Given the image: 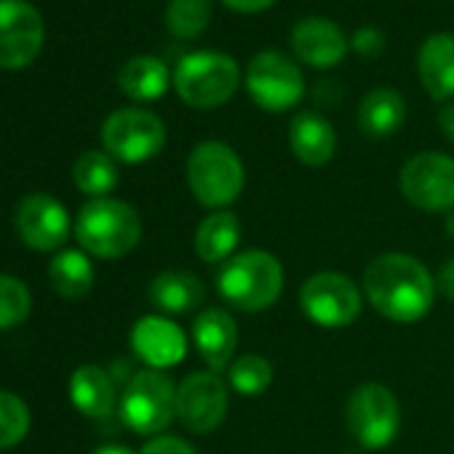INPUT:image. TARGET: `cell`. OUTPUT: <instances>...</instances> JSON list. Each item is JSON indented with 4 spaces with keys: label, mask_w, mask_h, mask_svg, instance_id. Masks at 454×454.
Returning <instances> with one entry per match:
<instances>
[{
    "label": "cell",
    "mask_w": 454,
    "mask_h": 454,
    "mask_svg": "<svg viewBox=\"0 0 454 454\" xmlns=\"http://www.w3.org/2000/svg\"><path fill=\"white\" fill-rule=\"evenodd\" d=\"M361 289L369 305L393 324L422 321L435 300V278L411 254L387 252L374 257L366 270Z\"/></svg>",
    "instance_id": "cell-1"
},
{
    "label": "cell",
    "mask_w": 454,
    "mask_h": 454,
    "mask_svg": "<svg viewBox=\"0 0 454 454\" xmlns=\"http://www.w3.org/2000/svg\"><path fill=\"white\" fill-rule=\"evenodd\" d=\"M216 289L227 305L244 313H262L284 292V265L262 249L233 254L216 273Z\"/></svg>",
    "instance_id": "cell-2"
},
{
    "label": "cell",
    "mask_w": 454,
    "mask_h": 454,
    "mask_svg": "<svg viewBox=\"0 0 454 454\" xmlns=\"http://www.w3.org/2000/svg\"><path fill=\"white\" fill-rule=\"evenodd\" d=\"M75 236L86 254L99 260H121L137 249L142 239V219L126 200L91 198L78 214Z\"/></svg>",
    "instance_id": "cell-3"
},
{
    "label": "cell",
    "mask_w": 454,
    "mask_h": 454,
    "mask_svg": "<svg viewBox=\"0 0 454 454\" xmlns=\"http://www.w3.org/2000/svg\"><path fill=\"white\" fill-rule=\"evenodd\" d=\"M187 184L200 206L222 211L244 192V160L231 145L206 139L195 145L187 158Z\"/></svg>",
    "instance_id": "cell-4"
},
{
    "label": "cell",
    "mask_w": 454,
    "mask_h": 454,
    "mask_svg": "<svg viewBox=\"0 0 454 454\" xmlns=\"http://www.w3.org/2000/svg\"><path fill=\"white\" fill-rule=\"evenodd\" d=\"M241 83L239 62L224 51H192L174 70V89L187 107L214 110L231 102Z\"/></svg>",
    "instance_id": "cell-5"
},
{
    "label": "cell",
    "mask_w": 454,
    "mask_h": 454,
    "mask_svg": "<svg viewBox=\"0 0 454 454\" xmlns=\"http://www.w3.org/2000/svg\"><path fill=\"white\" fill-rule=\"evenodd\" d=\"M345 425L353 441L366 451L390 446L401 430V406L395 393L382 382L358 385L345 403Z\"/></svg>",
    "instance_id": "cell-6"
},
{
    "label": "cell",
    "mask_w": 454,
    "mask_h": 454,
    "mask_svg": "<svg viewBox=\"0 0 454 454\" xmlns=\"http://www.w3.org/2000/svg\"><path fill=\"white\" fill-rule=\"evenodd\" d=\"M176 417V385L160 369H139L123 395L121 419L139 435H158Z\"/></svg>",
    "instance_id": "cell-7"
},
{
    "label": "cell",
    "mask_w": 454,
    "mask_h": 454,
    "mask_svg": "<svg viewBox=\"0 0 454 454\" xmlns=\"http://www.w3.org/2000/svg\"><path fill=\"white\" fill-rule=\"evenodd\" d=\"M300 308L302 313L324 329H342L350 326L364 308V289L353 284V278L324 270L310 276L300 289Z\"/></svg>",
    "instance_id": "cell-8"
},
{
    "label": "cell",
    "mask_w": 454,
    "mask_h": 454,
    "mask_svg": "<svg viewBox=\"0 0 454 454\" xmlns=\"http://www.w3.org/2000/svg\"><path fill=\"white\" fill-rule=\"evenodd\" d=\"M102 145L107 155L121 163H145L166 145L163 121L142 107L115 110L102 126Z\"/></svg>",
    "instance_id": "cell-9"
},
{
    "label": "cell",
    "mask_w": 454,
    "mask_h": 454,
    "mask_svg": "<svg viewBox=\"0 0 454 454\" xmlns=\"http://www.w3.org/2000/svg\"><path fill=\"white\" fill-rule=\"evenodd\" d=\"M401 195L433 214L454 211V158L446 153H417L401 168Z\"/></svg>",
    "instance_id": "cell-10"
},
{
    "label": "cell",
    "mask_w": 454,
    "mask_h": 454,
    "mask_svg": "<svg viewBox=\"0 0 454 454\" xmlns=\"http://www.w3.org/2000/svg\"><path fill=\"white\" fill-rule=\"evenodd\" d=\"M247 91L268 113L292 110L305 94L302 70L281 51H262L247 70Z\"/></svg>",
    "instance_id": "cell-11"
},
{
    "label": "cell",
    "mask_w": 454,
    "mask_h": 454,
    "mask_svg": "<svg viewBox=\"0 0 454 454\" xmlns=\"http://www.w3.org/2000/svg\"><path fill=\"white\" fill-rule=\"evenodd\" d=\"M231 406L227 385L214 372H192L176 385V419L195 435L216 430Z\"/></svg>",
    "instance_id": "cell-12"
},
{
    "label": "cell",
    "mask_w": 454,
    "mask_h": 454,
    "mask_svg": "<svg viewBox=\"0 0 454 454\" xmlns=\"http://www.w3.org/2000/svg\"><path fill=\"white\" fill-rule=\"evenodd\" d=\"M43 20L25 0H0V67L22 70L43 49Z\"/></svg>",
    "instance_id": "cell-13"
},
{
    "label": "cell",
    "mask_w": 454,
    "mask_h": 454,
    "mask_svg": "<svg viewBox=\"0 0 454 454\" xmlns=\"http://www.w3.org/2000/svg\"><path fill=\"white\" fill-rule=\"evenodd\" d=\"M14 224L20 239L35 252H54L70 236V214L49 192H30L20 200Z\"/></svg>",
    "instance_id": "cell-14"
},
{
    "label": "cell",
    "mask_w": 454,
    "mask_h": 454,
    "mask_svg": "<svg viewBox=\"0 0 454 454\" xmlns=\"http://www.w3.org/2000/svg\"><path fill=\"white\" fill-rule=\"evenodd\" d=\"M131 348L147 369L163 372L187 356V337L174 321L163 316H145L131 329Z\"/></svg>",
    "instance_id": "cell-15"
},
{
    "label": "cell",
    "mask_w": 454,
    "mask_h": 454,
    "mask_svg": "<svg viewBox=\"0 0 454 454\" xmlns=\"http://www.w3.org/2000/svg\"><path fill=\"white\" fill-rule=\"evenodd\" d=\"M192 342L203 358V364L219 374L233 364L236 345H239V326L236 318L224 308H203L192 324Z\"/></svg>",
    "instance_id": "cell-16"
},
{
    "label": "cell",
    "mask_w": 454,
    "mask_h": 454,
    "mask_svg": "<svg viewBox=\"0 0 454 454\" xmlns=\"http://www.w3.org/2000/svg\"><path fill=\"white\" fill-rule=\"evenodd\" d=\"M348 46L350 43L345 41V33L334 22L321 20V17H308L297 22L292 30L294 54L316 70L340 65L348 54Z\"/></svg>",
    "instance_id": "cell-17"
},
{
    "label": "cell",
    "mask_w": 454,
    "mask_h": 454,
    "mask_svg": "<svg viewBox=\"0 0 454 454\" xmlns=\"http://www.w3.org/2000/svg\"><path fill=\"white\" fill-rule=\"evenodd\" d=\"M417 73L422 89L435 99L446 102L454 97V35L435 33L430 35L417 57Z\"/></svg>",
    "instance_id": "cell-18"
},
{
    "label": "cell",
    "mask_w": 454,
    "mask_h": 454,
    "mask_svg": "<svg viewBox=\"0 0 454 454\" xmlns=\"http://www.w3.org/2000/svg\"><path fill=\"white\" fill-rule=\"evenodd\" d=\"M289 145H292V153L300 163L318 168L334 158L337 134L324 115L300 113V115H294V121L289 126Z\"/></svg>",
    "instance_id": "cell-19"
},
{
    "label": "cell",
    "mask_w": 454,
    "mask_h": 454,
    "mask_svg": "<svg viewBox=\"0 0 454 454\" xmlns=\"http://www.w3.org/2000/svg\"><path fill=\"white\" fill-rule=\"evenodd\" d=\"M147 297L160 313L184 316L203 305L206 286L198 276H192L187 270H163L150 281Z\"/></svg>",
    "instance_id": "cell-20"
},
{
    "label": "cell",
    "mask_w": 454,
    "mask_h": 454,
    "mask_svg": "<svg viewBox=\"0 0 454 454\" xmlns=\"http://www.w3.org/2000/svg\"><path fill=\"white\" fill-rule=\"evenodd\" d=\"M241 244V222L233 211H214L200 219L195 231V254L206 265L227 262Z\"/></svg>",
    "instance_id": "cell-21"
},
{
    "label": "cell",
    "mask_w": 454,
    "mask_h": 454,
    "mask_svg": "<svg viewBox=\"0 0 454 454\" xmlns=\"http://www.w3.org/2000/svg\"><path fill=\"white\" fill-rule=\"evenodd\" d=\"M70 401L81 414L105 419L115 409V382L102 366L83 364L70 377Z\"/></svg>",
    "instance_id": "cell-22"
},
{
    "label": "cell",
    "mask_w": 454,
    "mask_h": 454,
    "mask_svg": "<svg viewBox=\"0 0 454 454\" xmlns=\"http://www.w3.org/2000/svg\"><path fill=\"white\" fill-rule=\"evenodd\" d=\"M406 121V102L395 89H374L358 105V126L372 139L393 137Z\"/></svg>",
    "instance_id": "cell-23"
},
{
    "label": "cell",
    "mask_w": 454,
    "mask_h": 454,
    "mask_svg": "<svg viewBox=\"0 0 454 454\" xmlns=\"http://www.w3.org/2000/svg\"><path fill=\"white\" fill-rule=\"evenodd\" d=\"M171 83V73L166 62L155 57H134L118 73V86L126 97L137 102H155L166 94Z\"/></svg>",
    "instance_id": "cell-24"
},
{
    "label": "cell",
    "mask_w": 454,
    "mask_h": 454,
    "mask_svg": "<svg viewBox=\"0 0 454 454\" xmlns=\"http://www.w3.org/2000/svg\"><path fill=\"white\" fill-rule=\"evenodd\" d=\"M49 281L62 300H81L94 286V265L83 249L59 252L49 265Z\"/></svg>",
    "instance_id": "cell-25"
},
{
    "label": "cell",
    "mask_w": 454,
    "mask_h": 454,
    "mask_svg": "<svg viewBox=\"0 0 454 454\" xmlns=\"http://www.w3.org/2000/svg\"><path fill=\"white\" fill-rule=\"evenodd\" d=\"M73 182L83 195L107 198L118 187V166L115 158L99 150H86L73 166Z\"/></svg>",
    "instance_id": "cell-26"
},
{
    "label": "cell",
    "mask_w": 454,
    "mask_h": 454,
    "mask_svg": "<svg viewBox=\"0 0 454 454\" xmlns=\"http://www.w3.org/2000/svg\"><path fill=\"white\" fill-rule=\"evenodd\" d=\"M227 382L239 395L254 398L262 395L273 385V364L260 353L239 356L231 366H227Z\"/></svg>",
    "instance_id": "cell-27"
},
{
    "label": "cell",
    "mask_w": 454,
    "mask_h": 454,
    "mask_svg": "<svg viewBox=\"0 0 454 454\" xmlns=\"http://www.w3.org/2000/svg\"><path fill=\"white\" fill-rule=\"evenodd\" d=\"M211 22V0H168L166 27L174 38H200Z\"/></svg>",
    "instance_id": "cell-28"
},
{
    "label": "cell",
    "mask_w": 454,
    "mask_h": 454,
    "mask_svg": "<svg viewBox=\"0 0 454 454\" xmlns=\"http://www.w3.org/2000/svg\"><path fill=\"white\" fill-rule=\"evenodd\" d=\"M30 310H33L30 289L20 278L0 273V332L22 326Z\"/></svg>",
    "instance_id": "cell-29"
},
{
    "label": "cell",
    "mask_w": 454,
    "mask_h": 454,
    "mask_svg": "<svg viewBox=\"0 0 454 454\" xmlns=\"http://www.w3.org/2000/svg\"><path fill=\"white\" fill-rule=\"evenodd\" d=\"M27 433H30L27 403L9 390H0V449H12L22 443Z\"/></svg>",
    "instance_id": "cell-30"
},
{
    "label": "cell",
    "mask_w": 454,
    "mask_h": 454,
    "mask_svg": "<svg viewBox=\"0 0 454 454\" xmlns=\"http://www.w3.org/2000/svg\"><path fill=\"white\" fill-rule=\"evenodd\" d=\"M350 49L356 54H361L364 59H374L385 49V35L377 27H361V30H356V35L350 41Z\"/></svg>",
    "instance_id": "cell-31"
},
{
    "label": "cell",
    "mask_w": 454,
    "mask_h": 454,
    "mask_svg": "<svg viewBox=\"0 0 454 454\" xmlns=\"http://www.w3.org/2000/svg\"><path fill=\"white\" fill-rule=\"evenodd\" d=\"M139 454H195V449L176 435H153V441H147Z\"/></svg>",
    "instance_id": "cell-32"
},
{
    "label": "cell",
    "mask_w": 454,
    "mask_h": 454,
    "mask_svg": "<svg viewBox=\"0 0 454 454\" xmlns=\"http://www.w3.org/2000/svg\"><path fill=\"white\" fill-rule=\"evenodd\" d=\"M435 289L446 297V300H454V260H446L435 276Z\"/></svg>",
    "instance_id": "cell-33"
},
{
    "label": "cell",
    "mask_w": 454,
    "mask_h": 454,
    "mask_svg": "<svg viewBox=\"0 0 454 454\" xmlns=\"http://www.w3.org/2000/svg\"><path fill=\"white\" fill-rule=\"evenodd\" d=\"M222 4L239 14H260V12L270 9L276 0H222Z\"/></svg>",
    "instance_id": "cell-34"
},
{
    "label": "cell",
    "mask_w": 454,
    "mask_h": 454,
    "mask_svg": "<svg viewBox=\"0 0 454 454\" xmlns=\"http://www.w3.org/2000/svg\"><path fill=\"white\" fill-rule=\"evenodd\" d=\"M438 126H441V134L454 142V102H446L438 113Z\"/></svg>",
    "instance_id": "cell-35"
},
{
    "label": "cell",
    "mask_w": 454,
    "mask_h": 454,
    "mask_svg": "<svg viewBox=\"0 0 454 454\" xmlns=\"http://www.w3.org/2000/svg\"><path fill=\"white\" fill-rule=\"evenodd\" d=\"M94 454H139V451H134L123 443H105V446L94 449Z\"/></svg>",
    "instance_id": "cell-36"
},
{
    "label": "cell",
    "mask_w": 454,
    "mask_h": 454,
    "mask_svg": "<svg viewBox=\"0 0 454 454\" xmlns=\"http://www.w3.org/2000/svg\"><path fill=\"white\" fill-rule=\"evenodd\" d=\"M443 231H446V236L454 239V211H449V214L443 216Z\"/></svg>",
    "instance_id": "cell-37"
}]
</instances>
